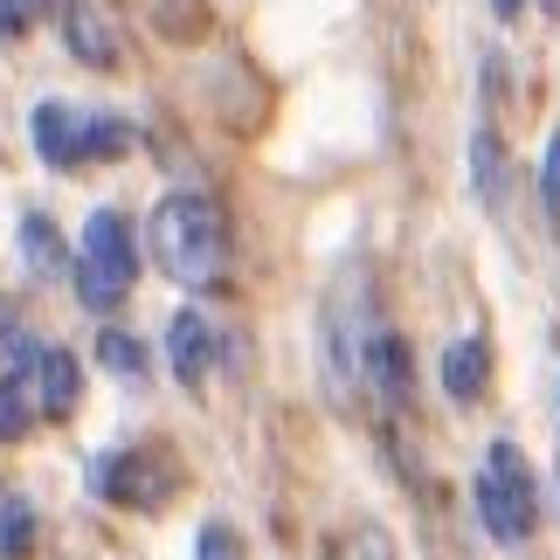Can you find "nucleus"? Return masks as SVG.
Listing matches in <instances>:
<instances>
[{
	"instance_id": "obj_1",
	"label": "nucleus",
	"mask_w": 560,
	"mask_h": 560,
	"mask_svg": "<svg viewBox=\"0 0 560 560\" xmlns=\"http://www.w3.org/2000/svg\"><path fill=\"white\" fill-rule=\"evenodd\" d=\"M374 347H381V312H374V284L368 270L347 264L326 298V381L339 401H360L374 387Z\"/></svg>"
},
{
	"instance_id": "obj_3",
	"label": "nucleus",
	"mask_w": 560,
	"mask_h": 560,
	"mask_svg": "<svg viewBox=\"0 0 560 560\" xmlns=\"http://www.w3.org/2000/svg\"><path fill=\"white\" fill-rule=\"evenodd\" d=\"M70 284L91 312H118L139 284V243H132V222L118 208H97L83 222V243H77V264H70Z\"/></svg>"
},
{
	"instance_id": "obj_16",
	"label": "nucleus",
	"mask_w": 560,
	"mask_h": 560,
	"mask_svg": "<svg viewBox=\"0 0 560 560\" xmlns=\"http://www.w3.org/2000/svg\"><path fill=\"white\" fill-rule=\"evenodd\" d=\"M194 560H243V540H235V526L208 520L201 533H194Z\"/></svg>"
},
{
	"instance_id": "obj_15",
	"label": "nucleus",
	"mask_w": 560,
	"mask_h": 560,
	"mask_svg": "<svg viewBox=\"0 0 560 560\" xmlns=\"http://www.w3.org/2000/svg\"><path fill=\"white\" fill-rule=\"evenodd\" d=\"M97 360H104L112 374H125V381L145 374V347H139L132 332H104V339H97Z\"/></svg>"
},
{
	"instance_id": "obj_8",
	"label": "nucleus",
	"mask_w": 560,
	"mask_h": 560,
	"mask_svg": "<svg viewBox=\"0 0 560 560\" xmlns=\"http://www.w3.org/2000/svg\"><path fill=\"white\" fill-rule=\"evenodd\" d=\"M443 387H450V401H485V387H491V353H485V339H457V347L443 353Z\"/></svg>"
},
{
	"instance_id": "obj_19",
	"label": "nucleus",
	"mask_w": 560,
	"mask_h": 560,
	"mask_svg": "<svg viewBox=\"0 0 560 560\" xmlns=\"http://www.w3.org/2000/svg\"><path fill=\"white\" fill-rule=\"evenodd\" d=\"M21 429H28V408H21V395H14V381H0V443H14Z\"/></svg>"
},
{
	"instance_id": "obj_9",
	"label": "nucleus",
	"mask_w": 560,
	"mask_h": 560,
	"mask_svg": "<svg viewBox=\"0 0 560 560\" xmlns=\"http://www.w3.org/2000/svg\"><path fill=\"white\" fill-rule=\"evenodd\" d=\"M166 353H174V374L194 387L208 374V360H214V332H208V318L201 312H180L174 318V332H166Z\"/></svg>"
},
{
	"instance_id": "obj_5",
	"label": "nucleus",
	"mask_w": 560,
	"mask_h": 560,
	"mask_svg": "<svg viewBox=\"0 0 560 560\" xmlns=\"http://www.w3.org/2000/svg\"><path fill=\"white\" fill-rule=\"evenodd\" d=\"M62 42L83 70H118L125 62V21L112 0H62Z\"/></svg>"
},
{
	"instance_id": "obj_2",
	"label": "nucleus",
	"mask_w": 560,
	"mask_h": 560,
	"mask_svg": "<svg viewBox=\"0 0 560 560\" xmlns=\"http://www.w3.org/2000/svg\"><path fill=\"white\" fill-rule=\"evenodd\" d=\"M145 243H153L160 270L174 277V284H214L222 264H229V229H222V208H214L208 194H166L153 208Z\"/></svg>"
},
{
	"instance_id": "obj_7",
	"label": "nucleus",
	"mask_w": 560,
	"mask_h": 560,
	"mask_svg": "<svg viewBox=\"0 0 560 560\" xmlns=\"http://www.w3.org/2000/svg\"><path fill=\"white\" fill-rule=\"evenodd\" d=\"M21 264H28L35 284H56V277H70V243L56 235L49 214H28V222H21Z\"/></svg>"
},
{
	"instance_id": "obj_14",
	"label": "nucleus",
	"mask_w": 560,
	"mask_h": 560,
	"mask_svg": "<svg viewBox=\"0 0 560 560\" xmlns=\"http://www.w3.org/2000/svg\"><path fill=\"white\" fill-rule=\"evenodd\" d=\"M125 145H132V125H125V118H97V112H91V139H83V160H118Z\"/></svg>"
},
{
	"instance_id": "obj_17",
	"label": "nucleus",
	"mask_w": 560,
	"mask_h": 560,
	"mask_svg": "<svg viewBox=\"0 0 560 560\" xmlns=\"http://www.w3.org/2000/svg\"><path fill=\"white\" fill-rule=\"evenodd\" d=\"M540 201H547V222L560 229V132L547 139V160H540Z\"/></svg>"
},
{
	"instance_id": "obj_20",
	"label": "nucleus",
	"mask_w": 560,
	"mask_h": 560,
	"mask_svg": "<svg viewBox=\"0 0 560 560\" xmlns=\"http://www.w3.org/2000/svg\"><path fill=\"white\" fill-rule=\"evenodd\" d=\"M491 8H499V14L512 21V14H520V8H526V0H491Z\"/></svg>"
},
{
	"instance_id": "obj_18",
	"label": "nucleus",
	"mask_w": 560,
	"mask_h": 560,
	"mask_svg": "<svg viewBox=\"0 0 560 560\" xmlns=\"http://www.w3.org/2000/svg\"><path fill=\"white\" fill-rule=\"evenodd\" d=\"M49 14V0H0V35H21Z\"/></svg>"
},
{
	"instance_id": "obj_4",
	"label": "nucleus",
	"mask_w": 560,
	"mask_h": 560,
	"mask_svg": "<svg viewBox=\"0 0 560 560\" xmlns=\"http://www.w3.org/2000/svg\"><path fill=\"white\" fill-rule=\"evenodd\" d=\"M478 512H485V533L499 547L533 540V526H540V491H533V464H526L520 443H491V457L478 470Z\"/></svg>"
},
{
	"instance_id": "obj_13",
	"label": "nucleus",
	"mask_w": 560,
	"mask_h": 560,
	"mask_svg": "<svg viewBox=\"0 0 560 560\" xmlns=\"http://www.w3.org/2000/svg\"><path fill=\"white\" fill-rule=\"evenodd\" d=\"M28 553H35V512L8 499L0 505V560H28Z\"/></svg>"
},
{
	"instance_id": "obj_12",
	"label": "nucleus",
	"mask_w": 560,
	"mask_h": 560,
	"mask_svg": "<svg viewBox=\"0 0 560 560\" xmlns=\"http://www.w3.org/2000/svg\"><path fill=\"white\" fill-rule=\"evenodd\" d=\"M326 560H395V540H387V526L360 520V526H347V533L326 547Z\"/></svg>"
},
{
	"instance_id": "obj_6",
	"label": "nucleus",
	"mask_w": 560,
	"mask_h": 560,
	"mask_svg": "<svg viewBox=\"0 0 560 560\" xmlns=\"http://www.w3.org/2000/svg\"><path fill=\"white\" fill-rule=\"evenodd\" d=\"M83 139H91V112H77V104H35V153L56 166V174H70L83 166Z\"/></svg>"
},
{
	"instance_id": "obj_10",
	"label": "nucleus",
	"mask_w": 560,
	"mask_h": 560,
	"mask_svg": "<svg viewBox=\"0 0 560 560\" xmlns=\"http://www.w3.org/2000/svg\"><path fill=\"white\" fill-rule=\"evenodd\" d=\"M35 374H42V408H49V416H70V408H77V387H83V360L62 353V347H42Z\"/></svg>"
},
{
	"instance_id": "obj_11",
	"label": "nucleus",
	"mask_w": 560,
	"mask_h": 560,
	"mask_svg": "<svg viewBox=\"0 0 560 560\" xmlns=\"http://www.w3.org/2000/svg\"><path fill=\"white\" fill-rule=\"evenodd\" d=\"M470 180H478V201L491 214L505 208V153H499V132H491V125L470 132Z\"/></svg>"
},
{
	"instance_id": "obj_21",
	"label": "nucleus",
	"mask_w": 560,
	"mask_h": 560,
	"mask_svg": "<svg viewBox=\"0 0 560 560\" xmlns=\"http://www.w3.org/2000/svg\"><path fill=\"white\" fill-rule=\"evenodd\" d=\"M540 8H560V0H540Z\"/></svg>"
}]
</instances>
